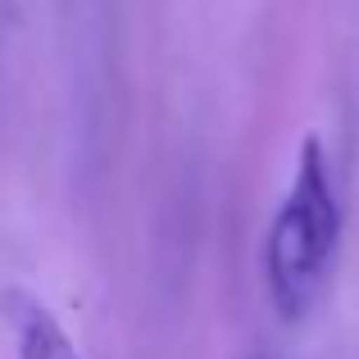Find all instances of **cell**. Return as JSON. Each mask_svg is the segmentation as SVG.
<instances>
[{
	"label": "cell",
	"instance_id": "cell-1",
	"mask_svg": "<svg viewBox=\"0 0 359 359\" xmlns=\"http://www.w3.org/2000/svg\"><path fill=\"white\" fill-rule=\"evenodd\" d=\"M337 245H341V201L323 141L309 132L296 155V177L264 237V287L282 323H300L318 305Z\"/></svg>",
	"mask_w": 359,
	"mask_h": 359
},
{
	"label": "cell",
	"instance_id": "cell-2",
	"mask_svg": "<svg viewBox=\"0 0 359 359\" xmlns=\"http://www.w3.org/2000/svg\"><path fill=\"white\" fill-rule=\"evenodd\" d=\"M5 314L14 327V351L18 359H82V351L73 346V337L60 327V318L27 291H9L5 296Z\"/></svg>",
	"mask_w": 359,
	"mask_h": 359
}]
</instances>
